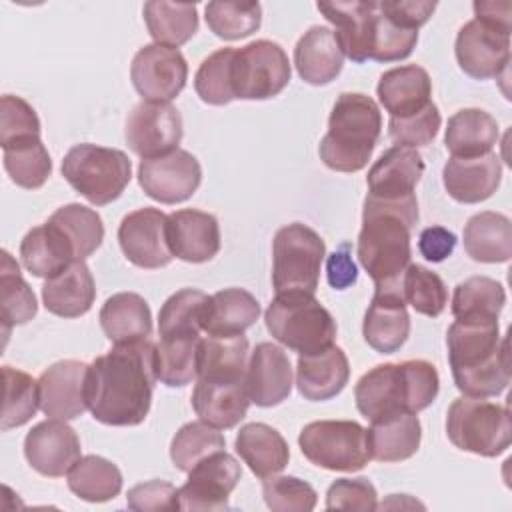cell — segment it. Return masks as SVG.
I'll list each match as a JSON object with an SVG mask.
<instances>
[{
    "label": "cell",
    "instance_id": "6da1fadb",
    "mask_svg": "<svg viewBox=\"0 0 512 512\" xmlns=\"http://www.w3.org/2000/svg\"><path fill=\"white\" fill-rule=\"evenodd\" d=\"M156 380V344H114L88 366V410L108 426H138L150 412Z\"/></svg>",
    "mask_w": 512,
    "mask_h": 512
},
{
    "label": "cell",
    "instance_id": "7a4b0ae2",
    "mask_svg": "<svg viewBox=\"0 0 512 512\" xmlns=\"http://www.w3.org/2000/svg\"><path fill=\"white\" fill-rule=\"evenodd\" d=\"M416 222V196L396 202L364 198L356 254L362 268L374 280V290L402 294V276L410 264V238Z\"/></svg>",
    "mask_w": 512,
    "mask_h": 512
},
{
    "label": "cell",
    "instance_id": "3957f363",
    "mask_svg": "<svg viewBox=\"0 0 512 512\" xmlns=\"http://www.w3.org/2000/svg\"><path fill=\"white\" fill-rule=\"evenodd\" d=\"M448 362L456 388L474 398L498 396L510 384L508 338L498 320H454L446 334Z\"/></svg>",
    "mask_w": 512,
    "mask_h": 512
},
{
    "label": "cell",
    "instance_id": "277c9868",
    "mask_svg": "<svg viewBox=\"0 0 512 512\" xmlns=\"http://www.w3.org/2000/svg\"><path fill=\"white\" fill-rule=\"evenodd\" d=\"M440 390L438 370L428 360H404L378 364L354 386L358 412L378 422L394 414H418L428 408Z\"/></svg>",
    "mask_w": 512,
    "mask_h": 512
},
{
    "label": "cell",
    "instance_id": "5b68a950",
    "mask_svg": "<svg viewBox=\"0 0 512 512\" xmlns=\"http://www.w3.org/2000/svg\"><path fill=\"white\" fill-rule=\"evenodd\" d=\"M382 132L378 104L360 92H342L330 112L328 132L320 140V160L336 172L362 170Z\"/></svg>",
    "mask_w": 512,
    "mask_h": 512
},
{
    "label": "cell",
    "instance_id": "8992f818",
    "mask_svg": "<svg viewBox=\"0 0 512 512\" xmlns=\"http://www.w3.org/2000/svg\"><path fill=\"white\" fill-rule=\"evenodd\" d=\"M264 322L274 340L302 354L326 350L336 340V320L314 294H276L264 312Z\"/></svg>",
    "mask_w": 512,
    "mask_h": 512
},
{
    "label": "cell",
    "instance_id": "52a82bcc",
    "mask_svg": "<svg viewBox=\"0 0 512 512\" xmlns=\"http://www.w3.org/2000/svg\"><path fill=\"white\" fill-rule=\"evenodd\" d=\"M446 434L464 452L484 458L500 456L512 442L510 410L484 398H456L446 412Z\"/></svg>",
    "mask_w": 512,
    "mask_h": 512
},
{
    "label": "cell",
    "instance_id": "ba28073f",
    "mask_svg": "<svg viewBox=\"0 0 512 512\" xmlns=\"http://www.w3.org/2000/svg\"><path fill=\"white\" fill-rule=\"evenodd\" d=\"M62 176L94 206L116 200L132 178V162L118 148L76 144L62 160Z\"/></svg>",
    "mask_w": 512,
    "mask_h": 512
},
{
    "label": "cell",
    "instance_id": "9c48e42d",
    "mask_svg": "<svg viewBox=\"0 0 512 512\" xmlns=\"http://www.w3.org/2000/svg\"><path fill=\"white\" fill-rule=\"evenodd\" d=\"M326 244L302 222L282 226L272 242V286L276 294H314Z\"/></svg>",
    "mask_w": 512,
    "mask_h": 512
},
{
    "label": "cell",
    "instance_id": "30bf717a",
    "mask_svg": "<svg viewBox=\"0 0 512 512\" xmlns=\"http://www.w3.org/2000/svg\"><path fill=\"white\" fill-rule=\"evenodd\" d=\"M298 444L312 464L334 472H356L372 460L366 428L354 420L310 422L300 430Z\"/></svg>",
    "mask_w": 512,
    "mask_h": 512
},
{
    "label": "cell",
    "instance_id": "8fae6325",
    "mask_svg": "<svg viewBox=\"0 0 512 512\" xmlns=\"http://www.w3.org/2000/svg\"><path fill=\"white\" fill-rule=\"evenodd\" d=\"M292 70L284 48L272 40H254L234 48L230 84L234 100H268L278 96L290 82Z\"/></svg>",
    "mask_w": 512,
    "mask_h": 512
},
{
    "label": "cell",
    "instance_id": "7c38bea8",
    "mask_svg": "<svg viewBox=\"0 0 512 512\" xmlns=\"http://www.w3.org/2000/svg\"><path fill=\"white\" fill-rule=\"evenodd\" d=\"M130 80L146 102H170L186 86L188 64L178 48L146 44L132 58Z\"/></svg>",
    "mask_w": 512,
    "mask_h": 512
},
{
    "label": "cell",
    "instance_id": "4fadbf2b",
    "mask_svg": "<svg viewBox=\"0 0 512 512\" xmlns=\"http://www.w3.org/2000/svg\"><path fill=\"white\" fill-rule=\"evenodd\" d=\"M202 182V168L188 150H172L156 158H144L138 166V184L152 200L160 204H178L188 200Z\"/></svg>",
    "mask_w": 512,
    "mask_h": 512
},
{
    "label": "cell",
    "instance_id": "5bb4252c",
    "mask_svg": "<svg viewBox=\"0 0 512 512\" xmlns=\"http://www.w3.org/2000/svg\"><path fill=\"white\" fill-rule=\"evenodd\" d=\"M182 134V116L170 102L142 100L132 108L124 126L128 148L142 160L176 150Z\"/></svg>",
    "mask_w": 512,
    "mask_h": 512
},
{
    "label": "cell",
    "instance_id": "9a60e30c",
    "mask_svg": "<svg viewBox=\"0 0 512 512\" xmlns=\"http://www.w3.org/2000/svg\"><path fill=\"white\" fill-rule=\"evenodd\" d=\"M240 476V464L226 450L204 458L188 472V480L178 488L180 510L228 508V498L238 486Z\"/></svg>",
    "mask_w": 512,
    "mask_h": 512
},
{
    "label": "cell",
    "instance_id": "2e32d148",
    "mask_svg": "<svg viewBox=\"0 0 512 512\" xmlns=\"http://www.w3.org/2000/svg\"><path fill=\"white\" fill-rule=\"evenodd\" d=\"M118 242L128 262L138 268H164L174 258L168 244V216L158 208L126 214L118 226Z\"/></svg>",
    "mask_w": 512,
    "mask_h": 512
},
{
    "label": "cell",
    "instance_id": "e0dca14e",
    "mask_svg": "<svg viewBox=\"0 0 512 512\" xmlns=\"http://www.w3.org/2000/svg\"><path fill=\"white\" fill-rule=\"evenodd\" d=\"M458 66L476 80L498 78L510 64V34L480 20L466 22L456 36Z\"/></svg>",
    "mask_w": 512,
    "mask_h": 512
},
{
    "label": "cell",
    "instance_id": "ac0fdd59",
    "mask_svg": "<svg viewBox=\"0 0 512 512\" xmlns=\"http://www.w3.org/2000/svg\"><path fill=\"white\" fill-rule=\"evenodd\" d=\"M24 456L42 476L60 478L80 458V440L66 420L50 418L38 422L24 438Z\"/></svg>",
    "mask_w": 512,
    "mask_h": 512
},
{
    "label": "cell",
    "instance_id": "d6986e66",
    "mask_svg": "<svg viewBox=\"0 0 512 512\" xmlns=\"http://www.w3.org/2000/svg\"><path fill=\"white\" fill-rule=\"evenodd\" d=\"M88 366L90 364L80 360H60L40 374V410L48 418L74 420L88 410Z\"/></svg>",
    "mask_w": 512,
    "mask_h": 512
},
{
    "label": "cell",
    "instance_id": "ffe728a7",
    "mask_svg": "<svg viewBox=\"0 0 512 512\" xmlns=\"http://www.w3.org/2000/svg\"><path fill=\"white\" fill-rule=\"evenodd\" d=\"M422 174L424 160L416 148L392 146L368 170L366 196L382 202H396L416 196L414 188Z\"/></svg>",
    "mask_w": 512,
    "mask_h": 512
},
{
    "label": "cell",
    "instance_id": "44dd1931",
    "mask_svg": "<svg viewBox=\"0 0 512 512\" xmlns=\"http://www.w3.org/2000/svg\"><path fill=\"white\" fill-rule=\"evenodd\" d=\"M244 382L250 402L256 406L270 408L280 404L292 390V366L288 354L272 342L256 344L246 366Z\"/></svg>",
    "mask_w": 512,
    "mask_h": 512
},
{
    "label": "cell",
    "instance_id": "7402d4cb",
    "mask_svg": "<svg viewBox=\"0 0 512 512\" xmlns=\"http://www.w3.org/2000/svg\"><path fill=\"white\" fill-rule=\"evenodd\" d=\"M168 244L176 258L192 264L212 260L220 250V226L216 216L184 208L168 214Z\"/></svg>",
    "mask_w": 512,
    "mask_h": 512
},
{
    "label": "cell",
    "instance_id": "603a6c76",
    "mask_svg": "<svg viewBox=\"0 0 512 512\" xmlns=\"http://www.w3.org/2000/svg\"><path fill=\"white\" fill-rule=\"evenodd\" d=\"M502 180V162L498 154L488 152L476 158L450 156L442 168V182L450 198L462 204L488 200Z\"/></svg>",
    "mask_w": 512,
    "mask_h": 512
},
{
    "label": "cell",
    "instance_id": "cb8c5ba5",
    "mask_svg": "<svg viewBox=\"0 0 512 512\" xmlns=\"http://www.w3.org/2000/svg\"><path fill=\"white\" fill-rule=\"evenodd\" d=\"M250 406L244 378L210 380L198 378L192 390V408L196 416L212 428L228 430L244 420Z\"/></svg>",
    "mask_w": 512,
    "mask_h": 512
},
{
    "label": "cell",
    "instance_id": "d4e9b609",
    "mask_svg": "<svg viewBox=\"0 0 512 512\" xmlns=\"http://www.w3.org/2000/svg\"><path fill=\"white\" fill-rule=\"evenodd\" d=\"M362 334L370 348L380 354H394L410 336V316L400 292L374 290L364 314Z\"/></svg>",
    "mask_w": 512,
    "mask_h": 512
},
{
    "label": "cell",
    "instance_id": "484cf974",
    "mask_svg": "<svg viewBox=\"0 0 512 512\" xmlns=\"http://www.w3.org/2000/svg\"><path fill=\"white\" fill-rule=\"evenodd\" d=\"M350 378V364L342 348L330 346L314 354L298 356L296 386L310 402H322L338 396Z\"/></svg>",
    "mask_w": 512,
    "mask_h": 512
},
{
    "label": "cell",
    "instance_id": "4316f807",
    "mask_svg": "<svg viewBox=\"0 0 512 512\" xmlns=\"http://www.w3.org/2000/svg\"><path fill=\"white\" fill-rule=\"evenodd\" d=\"M316 8L330 24H334V34L342 54L352 62H366L378 2H318Z\"/></svg>",
    "mask_w": 512,
    "mask_h": 512
},
{
    "label": "cell",
    "instance_id": "83f0119b",
    "mask_svg": "<svg viewBox=\"0 0 512 512\" xmlns=\"http://www.w3.org/2000/svg\"><path fill=\"white\" fill-rule=\"evenodd\" d=\"M294 66L298 76L312 86L332 82L344 66V54L334 30L328 26L308 28L294 46Z\"/></svg>",
    "mask_w": 512,
    "mask_h": 512
},
{
    "label": "cell",
    "instance_id": "f1b7e54d",
    "mask_svg": "<svg viewBox=\"0 0 512 512\" xmlns=\"http://www.w3.org/2000/svg\"><path fill=\"white\" fill-rule=\"evenodd\" d=\"M376 94L390 118H404L432 102V80L422 66L406 64L386 70L378 80Z\"/></svg>",
    "mask_w": 512,
    "mask_h": 512
},
{
    "label": "cell",
    "instance_id": "f546056e",
    "mask_svg": "<svg viewBox=\"0 0 512 512\" xmlns=\"http://www.w3.org/2000/svg\"><path fill=\"white\" fill-rule=\"evenodd\" d=\"M96 298V286L84 260H76L58 274L46 278L42 286L44 308L60 318L84 316Z\"/></svg>",
    "mask_w": 512,
    "mask_h": 512
},
{
    "label": "cell",
    "instance_id": "4dcf8cb0",
    "mask_svg": "<svg viewBox=\"0 0 512 512\" xmlns=\"http://www.w3.org/2000/svg\"><path fill=\"white\" fill-rule=\"evenodd\" d=\"M20 258L24 268L38 278H50L76 262L70 240L50 218L26 232L20 242Z\"/></svg>",
    "mask_w": 512,
    "mask_h": 512
},
{
    "label": "cell",
    "instance_id": "1f68e13d",
    "mask_svg": "<svg viewBox=\"0 0 512 512\" xmlns=\"http://www.w3.org/2000/svg\"><path fill=\"white\" fill-rule=\"evenodd\" d=\"M234 448L244 464H248L250 472L260 480L282 472L290 460L284 436L264 422L244 424L236 434Z\"/></svg>",
    "mask_w": 512,
    "mask_h": 512
},
{
    "label": "cell",
    "instance_id": "d6a6232c",
    "mask_svg": "<svg viewBox=\"0 0 512 512\" xmlns=\"http://www.w3.org/2000/svg\"><path fill=\"white\" fill-rule=\"evenodd\" d=\"M260 316V302L244 288H224L208 296L202 332L208 336L244 334Z\"/></svg>",
    "mask_w": 512,
    "mask_h": 512
},
{
    "label": "cell",
    "instance_id": "836d02e7",
    "mask_svg": "<svg viewBox=\"0 0 512 512\" xmlns=\"http://www.w3.org/2000/svg\"><path fill=\"white\" fill-rule=\"evenodd\" d=\"M100 326L114 344L148 340L152 334L150 306L136 292L112 294L100 308Z\"/></svg>",
    "mask_w": 512,
    "mask_h": 512
},
{
    "label": "cell",
    "instance_id": "e575fe53",
    "mask_svg": "<svg viewBox=\"0 0 512 512\" xmlns=\"http://www.w3.org/2000/svg\"><path fill=\"white\" fill-rule=\"evenodd\" d=\"M498 136L496 118L480 108H462L448 118L444 144L454 158H476L492 152Z\"/></svg>",
    "mask_w": 512,
    "mask_h": 512
},
{
    "label": "cell",
    "instance_id": "d590c367",
    "mask_svg": "<svg viewBox=\"0 0 512 512\" xmlns=\"http://www.w3.org/2000/svg\"><path fill=\"white\" fill-rule=\"evenodd\" d=\"M370 456L378 462H402L420 448L422 426L416 414L404 412L372 422L366 430Z\"/></svg>",
    "mask_w": 512,
    "mask_h": 512
},
{
    "label": "cell",
    "instance_id": "8d00e7d4",
    "mask_svg": "<svg viewBox=\"0 0 512 512\" xmlns=\"http://www.w3.org/2000/svg\"><path fill=\"white\" fill-rule=\"evenodd\" d=\"M464 250L476 262H508L512 256L510 218L490 210L474 214L464 226Z\"/></svg>",
    "mask_w": 512,
    "mask_h": 512
},
{
    "label": "cell",
    "instance_id": "74e56055",
    "mask_svg": "<svg viewBox=\"0 0 512 512\" xmlns=\"http://www.w3.org/2000/svg\"><path fill=\"white\" fill-rule=\"evenodd\" d=\"M248 338L244 334L206 336L198 344V378L238 380L246 376Z\"/></svg>",
    "mask_w": 512,
    "mask_h": 512
},
{
    "label": "cell",
    "instance_id": "f35d334b",
    "mask_svg": "<svg viewBox=\"0 0 512 512\" xmlns=\"http://www.w3.org/2000/svg\"><path fill=\"white\" fill-rule=\"evenodd\" d=\"M146 28L156 44L178 48L186 44L198 30L196 4H176L150 0L142 8Z\"/></svg>",
    "mask_w": 512,
    "mask_h": 512
},
{
    "label": "cell",
    "instance_id": "ab89813d",
    "mask_svg": "<svg viewBox=\"0 0 512 512\" xmlns=\"http://www.w3.org/2000/svg\"><path fill=\"white\" fill-rule=\"evenodd\" d=\"M506 304L504 286L488 276H472L456 284L452 294V316L456 320H498Z\"/></svg>",
    "mask_w": 512,
    "mask_h": 512
},
{
    "label": "cell",
    "instance_id": "60d3db41",
    "mask_svg": "<svg viewBox=\"0 0 512 512\" xmlns=\"http://www.w3.org/2000/svg\"><path fill=\"white\" fill-rule=\"evenodd\" d=\"M38 312L36 296L28 282L20 274L18 262L8 250H2L0 264V320L4 336H8L12 326L26 324Z\"/></svg>",
    "mask_w": 512,
    "mask_h": 512
},
{
    "label": "cell",
    "instance_id": "b9f144b4",
    "mask_svg": "<svg viewBox=\"0 0 512 512\" xmlns=\"http://www.w3.org/2000/svg\"><path fill=\"white\" fill-rule=\"evenodd\" d=\"M68 488L86 502H106L120 494L122 472L110 460L88 454L68 470Z\"/></svg>",
    "mask_w": 512,
    "mask_h": 512
},
{
    "label": "cell",
    "instance_id": "7bdbcfd3",
    "mask_svg": "<svg viewBox=\"0 0 512 512\" xmlns=\"http://www.w3.org/2000/svg\"><path fill=\"white\" fill-rule=\"evenodd\" d=\"M200 334L164 336L156 344V374L170 388H180L198 378Z\"/></svg>",
    "mask_w": 512,
    "mask_h": 512
},
{
    "label": "cell",
    "instance_id": "ee69618b",
    "mask_svg": "<svg viewBox=\"0 0 512 512\" xmlns=\"http://www.w3.org/2000/svg\"><path fill=\"white\" fill-rule=\"evenodd\" d=\"M2 150L4 170L16 186L26 190H36L44 186L52 172V160L40 136L18 140L14 144L4 146Z\"/></svg>",
    "mask_w": 512,
    "mask_h": 512
},
{
    "label": "cell",
    "instance_id": "f6af8a7d",
    "mask_svg": "<svg viewBox=\"0 0 512 512\" xmlns=\"http://www.w3.org/2000/svg\"><path fill=\"white\" fill-rule=\"evenodd\" d=\"M4 378V406H2V424L0 428L12 430L24 426L40 408V388L28 372L2 366Z\"/></svg>",
    "mask_w": 512,
    "mask_h": 512
},
{
    "label": "cell",
    "instance_id": "bcb514c9",
    "mask_svg": "<svg viewBox=\"0 0 512 512\" xmlns=\"http://www.w3.org/2000/svg\"><path fill=\"white\" fill-rule=\"evenodd\" d=\"M52 222H56L66 238L70 240L76 260H86L90 254L98 250V246L104 240V224L96 210L82 206V204H66L60 206L52 216Z\"/></svg>",
    "mask_w": 512,
    "mask_h": 512
},
{
    "label": "cell",
    "instance_id": "7dc6e473",
    "mask_svg": "<svg viewBox=\"0 0 512 512\" xmlns=\"http://www.w3.org/2000/svg\"><path fill=\"white\" fill-rule=\"evenodd\" d=\"M206 300L208 296L196 288H184L174 292L158 312L160 338L200 334Z\"/></svg>",
    "mask_w": 512,
    "mask_h": 512
},
{
    "label": "cell",
    "instance_id": "c3c4849f",
    "mask_svg": "<svg viewBox=\"0 0 512 512\" xmlns=\"http://www.w3.org/2000/svg\"><path fill=\"white\" fill-rule=\"evenodd\" d=\"M224 448L226 440L218 428H212L202 420L188 422L174 434L170 444V458L178 470L190 472L198 462Z\"/></svg>",
    "mask_w": 512,
    "mask_h": 512
},
{
    "label": "cell",
    "instance_id": "681fc988",
    "mask_svg": "<svg viewBox=\"0 0 512 512\" xmlns=\"http://www.w3.org/2000/svg\"><path fill=\"white\" fill-rule=\"evenodd\" d=\"M204 18L218 38L240 40L260 28L262 6L258 2H208Z\"/></svg>",
    "mask_w": 512,
    "mask_h": 512
},
{
    "label": "cell",
    "instance_id": "f907efd6",
    "mask_svg": "<svg viewBox=\"0 0 512 512\" xmlns=\"http://www.w3.org/2000/svg\"><path fill=\"white\" fill-rule=\"evenodd\" d=\"M402 296L418 314L430 318L440 316L448 304V288L444 280L420 264H408L402 276Z\"/></svg>",
    "mask_w": 512,
    "mask_h": 512
},
{
    "label": "cell",
    "instance_id": "816d5d0a",
    "mask_svg": "<svg viewBox=\"0 0 512 512\" xmlns=\"http://www.w3.org/2000/svg\"><path fill=\"white\" fill-rule=\"evenodd\" d=\"M234 48H220L212 52L196 70L194 90L202 102L212 106H224L234 100L230 84V64Z\"/></svg>",
    "mask_w": 512,
    "mask_h": 512
},
{
    "label": "cell",
    "instance_id": "f5cc1de1",
    "mask_svg": "<svg viewBox=\"0 0 512 512\" xmlns=\"http://www.w3.org/2000/svg\"><path fill=\"white\" fill-rule=\"evenodd\" d=\"M416 42H418V30L398 26L396 22L386 18L378 8L372 22L368 60H376V62L404 60L412 54Z\"/></svg>",
    "mask_w": 512,
    "mask_h": 512
},
{
    "label": "cell",
    "instance_id": "db71d44e",
    "mask_svg": "<svg viewBox=\"0 0 512 512\" xmlns=\"http://www.w3.org/2000/svg\"><path fill=\"white\" fill-rule=\"evenodd\" d=\"M262 496L274 512H308L314 510L316 490L296 476H268L262 484Z\"/></svg>",
    "mask_w": 512,
    "mask_h": 512
},
{
    "label": "cell",
    "instance_id": "11a10c76",
    "mask_svg": "<svg viewBox=\"0 0 512 512\" xmlns=\"http://www.w3.org/2000/svg\"><path fill=\"white\" fill-rule=\"evenodd\" d=\"M442 124V116L438 112V106L430 102L426 108H422L416 114L404 116V118H390L388 122V134L396 146H428Z\"/></svg>",
    "mask_w": 512,
    "mask_h": 512
},
{
    "label": "cell",
    "instance_id": "9f6ffc18",
    "mask_svg": "<svg viewBox=\"0 0 512 512\" xmlns=\"http://www.w3.org/2000/svg\"><path fill=\"white\" fill-rule=\"evenodd\" d=\"M40 136L36 110L20 96L4 94L0 100V146Z\"/></svg>",
    "mask_w": 512,
    "mask_h": 512
},
{
    "label": "cell",
    "instance_id": "6f0895ef",
    "mask_svg": "<svg viewBox=\"0 0 512 512\" xmlns=\"http://www.w3.org/2000/svg\"><path fill=\"white\" fill-rule=\"evenodd\" d=\"M328 510H376L378 494L368 478H338L326 492Z\"/></svg>",
    "mask_w": 512,
    "mask_h": 512
},
{
    "label": "cell",
    "instance_id": "680465c9",
    "mask_svg": "<svg viewBox=\"0 0 512 512\" xmlns=\"http://www.w3.org/2000/svg\"><path fill=\"white\" fill-rule=\"evenodd\" d=\"M126 504L136 512H158V510H180L178 488L164 480H150L136 484L126 494Z\"/></svg>",
    "mask_w": 512,
    "mask_h": 512
},
{
    "label": "cell",
    "instance_id": "91938a15",
    "mask_svg": "<svg viewBox=\"0 0 512 512\" xmlns=\"http://www.w3.org/2000/svg\"><path fill=\"white\" fill-rule=\"evenodd\" d=\"M380 12L396 22L398 26L418 30L422 24H426L436 10V2H426V0H386L378 2Z\"/></svg>",
    "mask_w": 512,
    "mask_h": 512
},
{
    "label": "cell",
    "instance_id": "94428289",
    "mask_svg": "<svg viewBox=\"0 0 512 512\" xmlns=\"http://www.w3.org/2000/svg\"><path fill=\"white\" fill-rule=\"evenodd\" d=\"M326 278L334 290H346L358 280V268L352 260V250L348 242H342L326 258Z\"/></svg>",
    "mask_w": 512,
    "mask_h": 512
},
{
    "label": "cell",
    "instance_id": "6125c7cd",
    "mask_svg": "<svg viewBox=\"0 0 512 512\" xmlns=\"http://www.w3.org/2000/svg\"><path fill=\"white\" fill-rule=\"evenodd\" d=\"M456 248V234L444 226H428L418 236V250L428 262L446 260Z\"/></svg>",
    "mask_w": 512,
    "mask_h": 512
},
{
    "label": "cell",
    "instance_id": "be15d7a7",
    "mask_svg": "<svg viewBox=\"0 0 512 512\" xmlns=\"http://www.w3.org/2000/svg\"><path fill=\"white\" fill-rule=\"evenodd\" d=\"M476 20L510 34L512 4L510 2H474Z\"/></svg>",
    "mask_w": 512,
    "mask_h": 512
}]
</instances>
